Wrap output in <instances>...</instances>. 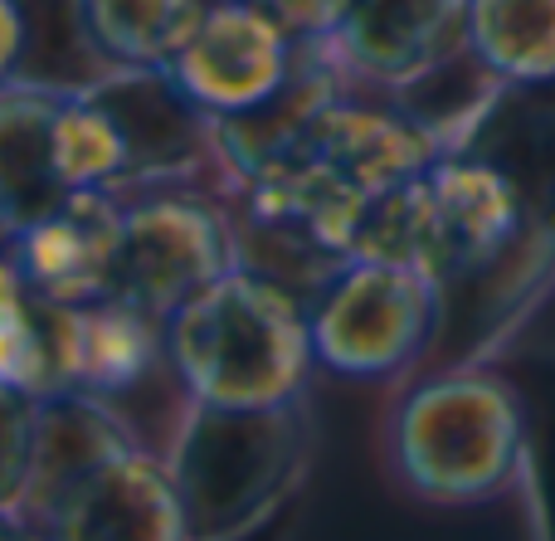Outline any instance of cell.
I'll use <instances>...</instances> for the list:
<instances>
[{"instance_id": "cell-18", "label": "cell", "mask_w": 555, "mask_h": 541, "mask_svg": "<svg viewBox=\"0 0 555 541\" xmlns=\"http://www.w3.org/2000/svg\"><path fill=\"white\" fill-rule=\"evenodd\" d=\"M10 244V224H5V210H0V249Z\"/></svg>"}, {"instance_id": "cell-14", "label": "cell", "mask_w": 555, "mask_h": 541, "mask_svg": "<svg viewBox=\"0 0 555 541\" xmlns=\"http://www.w3.org/2000/svg\"><path fill=\"white\" fill-rule=\"evenodd\" d=\"M468 59L488 83H555V0H468Z\"/></svg>"}, {"instance_id": "cell-11", "label": "cell", "mask_w": 555, "mask_h": 541, "mask_svg": "<svg viewBox=\"0 0 555 541\" xmlns=\"http://www.w3.org/2000/svg\"><path fill=\"white\" fill-rule=\"evenodd\" d=\"M68 88L0 83V210L10 234L74 195L59 171V107Z\"/></svg>"}, {"instance_id": "cell-8", "label": "cell", "mask_w": 555, "mask_h": 541, "mask_svg": "<svg viewBox=\"0 0 555 541\" xmlns=\"http://www.w3.org/2000/svg\"><path fill=\"white\" fill-rule=\"evenodd\" d=\"M25 527L68 541H185V507L171 464L127 445L44 493L25 513Z\"/></svg>"}, {"instance_id": "cell-17", "label": "cell", "mask_w": 555, "mask_h": 541, "mask_svg": "<svg viewBox=\"0 0 555 541\" xmlns=\"http://www.w3.org/2000/svg\"><path fill=\"white\" fill-rule=\"evenodd\" d=\"M29 44V15L25 0H0V83L20 74V59Z\"/></svg>"}, {"instance_id": "cell-9", "label": "cell", "mask_w": 555, "mask_h": 541, "mask_svg": "<svg viewBox=\"0 0 555 541\" xmlns=\"http://www.w3.org/2000/svg\"><path fill=\"white\" fill-rule=\"evenodd\" d=\"M122 234L127 201L117 191H74L20 224L5 244V259L35 293L68 308L122 298Z\"/></svg>"}, {"instance_id": "cell-6", "label": "cell", "mask_w": 555, "mask_h": 541, "mask_svg": "<svg viewBox=\"0 0 555 541\" xmlns=\"http://www.w3.org/2000/svg\"><path fill=\"white\" fill-rule=\"evenodd\" d=\"M302 54L307 39L293 35L263 5L210 0V10L162 68V78L205 123H230V117L259 113L263 103H273L293 83Z\"/></svg>"}, {"instance_id": "cell-15", "label": "cell", "mask_w": 555, "mask_h": 541, "mask_svg": "<svg viewBox=\"0 0 555 541\" xmlns=\"http://www.w3.org/2000/svg\"><path fill=\"white\" fill-rule=\"evenodd\" d=\"M39 445V400L29 390L0 381V517L25 523L29 484H35Z\"/></svg>"}, {"instance_id": "cell-5", "label": "cell", "mask_w": 555, "mask_h": 541, "mask_svg": "<svg viewBox=\"0 0 555 541\" xmlns=\"http://www.w3.org/2000/svg\"><path fill=\"white\" fill-rule=\"evenodd\" d=\"M449 293L434 279L380 259H346L307 302L317 366L341 381H395L414 371L443 327Z\"/></svg>"}, {"instance_id": "cell-4", "label": "cell", "mask_w": 555, "mask_h": 541, "mask_svg": "<svg viewBox=\"0 0 555 541\" xmlns=\"http://www.w3.org/2000/svg\"><path fill=\"white\" fill-rule=\"evenodd\" d=\"M171 478L191 537H244L278 513L307 464L302 400L287 405H205L191 400L171 449Z\"/></svg>"}, {"instance_id": "cell-7", "label": "cell", "mask_w": 555, "mask_h": 541, "mask_svg": "<svg viewBox=\"0 0 555 541\" xmlns=\"http://www.w3.org/2000/svg\"><path fill=\"white\" fill-rule=\"evenodd\" d=\"M244 263V234L220 205L201 195H142L127 201L122 298L152 318H171L185 298Z\"/></svg>"}, {"instance_id": "cell-10", "label": "cell", "mask_w": 555, "mask_h": 541, "mask_svg": "<svg viewBox=\"0 0 555 541\" xmlns=\"http://www.w3.org/2000/svg\"><path fill=\"white\" fill-rule=\"evenodd\" d=\"M326 44L351 78L404 93L468 54V0H346Z\"/></svg>"}, {"instance_id": "cell-16", "label": "cell", "mask_w": 555, "mask_h": 541, "mask_svg": "<svg viewBox=\"0 0 555 541\" xmlns=\"http://www.w3.org/2000/svg\"><path fill=\"white\" fill-rule=\"evenodd\" d=\"M254 5H263L269 15H278L287 29H293V35L326 39L336 29V20H341L346 0H254Z\"/></svg>"}, {"instance_id": "cell-13", "label": "cell", "mask_w": 555, "mask_h": 541, "mask_svg": "<svg viewBox=\"0 0 555 541\" xmlns=\"http://www.w3.org/2000/svg\"><path fill=\"white\" fill-rule=\"evenodd\" d=\"M210 0H78V29L107 64L162 74Z\"/></svg>"}, {"instance_id": "cell-3", "label": "cell", "mask_w": 555, "mask_h": 541, "mask_svg": "<svg viewBox=\"0 0 555 541\" xmlns=\"http://www.w3.org/2000/svg\"><path fill=\"white\" fill-rule=\"evenodd\" d=\"M390 464L420 503H498L527 468V405L517 386L488 366L424 376L390 415Z\"/></svg>"}, {"instance_id": "cell-12", "label": "cell", "mask_w": 555, "mask_h": 541, "mask_svg": "<svg viewBox=\"0 0 555 541\" xmlns=\"http://www.w3.org/2000/svg\"><path fill=\"white\" fill-rule=\"evenodd\" d=\"M166 361V322L127 298L78 308V390L117 400Z\"/></svg>"}, {"instance_id": "cell-2", "label": "cell", "mask_w": 555, "mask_h": 541, "mask_svg": "<svg viewBox=\"0 0 555 541\" xmlns=\"http://www.w3.org/2000/svg\"><path fill=\"white\" fill-rule=\"evenodd\" d=\"M166 366L205 405H287L317 366L312 322L283 279L244 259L166 318Z\"/></svg>"}, {"instance_id": "cell-1", "label": "cell", "mask_w": 555, "mask_h": 541, "mask_svg": "<svg viewBox=\"0 0 555 541\" xmlns=\"http://www.w3.org/2000/svg\"><path fill=\"white\" fill-rule=\"evenodd\" d=\"M351 259H380L434 279L443 293L498 283L507 308L541 298L546 263L531 240V205L492 156L449 146L371 205Z\"/></svg>"}]
</instances>
